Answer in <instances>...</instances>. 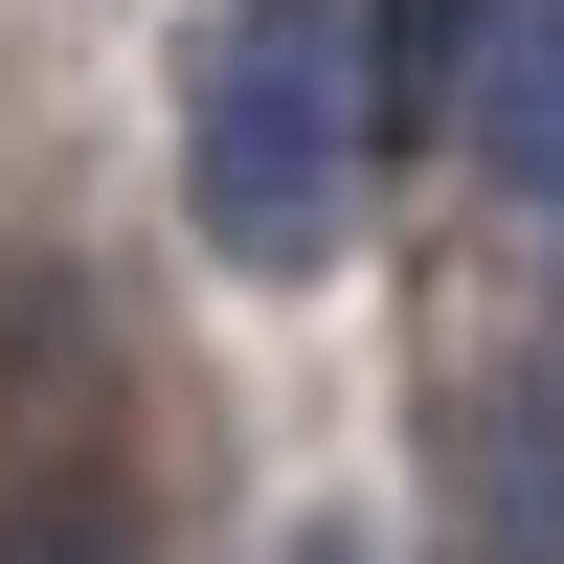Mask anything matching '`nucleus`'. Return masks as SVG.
<instances>
[{
  "instance_id": "obj_1",
  "label": "nucleus",
  "mask_w": 564,
  "mask_h": 564,
  "mask_svg": "<svg viewBox=\"0 0 564 564\" xmlns=\"http://www.w3.org/2000/svg\"><path fill=\"white\" fill-rule=\"evenodd\" d=\"M181 204H204L226 271H316L361 226V45H339V0H226V23H204Z\"/></svg>"
},
{
  "instance_id": "obj_2",
  "label": "nucleus",
  "mask_w": 564,
  "mask_h": 564,
  "mask_svg": "<svg viewBox=\"0 0 564 564\" xmlns=\"http://www.w3.org/2000/svg\"><path fill=\"white\" fill-rule=\"evenodd\" d=\"M475 23H497V0H361V181H384V159H430V135H452V68H475Z\"/></svg>"
},
{
  "instance_id": "obj_3",
  "label": "nucleus",
  "mask_w": 564,
  "mask_h": 564,
  "mask_svg": "<svg viewBox=\"0 0 564 564\" xmlns=\"http://www.w3.org/2000/svg\"><path fill=\"white\" fill-rule=\"evenodd\" d=\"M475 564H564V406H542V361L520 384H475Z\"/></svg>"
},
{
  "instance_id": "obj_4",
  "label": "nucleus",
  "mask_w": 564,
  "mask_h": 564,
  "mask_svg": "<svg viewBox=\"0 0 564 564\" xmlns=\"http://www.w3.org/2000/svg\"><path fill=\"white\" fill-rule=\"evenodd\" d=\"M0 564H159V520H135L113 452H23L0 475Z\"/></svg>"
},
{
  "instance_id": "obj_5",
  "label": "nucleus",
  "mask_w": 564,
  "mask_h": 564,
  "mask_svg": "<svg viewBox=\"0 0 564 564\" xmlns=\"http://www.w3.org/2000/svg\"><path fill=\"white\" fill-rule=\"evenodd\" d=\"M475 135H497V181H542V204H564V0H520V23H497Z\"/></svg>"
},
{
  "instance_id": "obj_6",
  "label": "nucleus",
  "mask_w": 564,
  "mask_h": 564,
  "mask_svg": "<svg viewBox=\"0 0 564 564\" xmlns=\"http://www.w3.org/2000/svg\"><path fill=\"white\" fill-rule=\"evenodd\" d=\"M294 564H384V542H361V520H316V542H294Z\"/></svg>"
}]
</instances>
